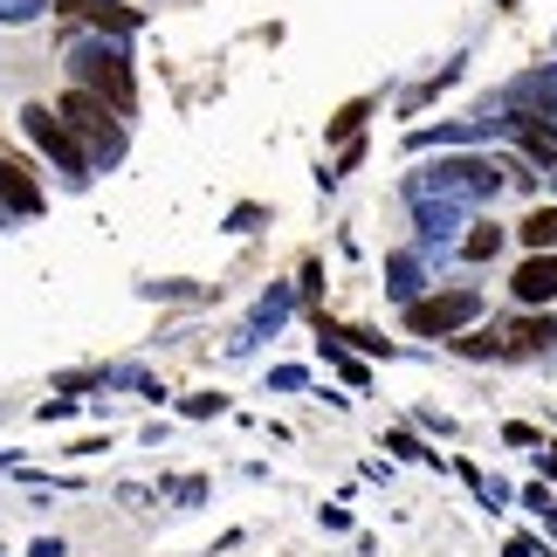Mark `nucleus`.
<instances>
[{
  "mask_svg": "<svg viewBox=\"0 0 557 557\" xmlns=\"http://www.w3.org/2000/svg\"><path fill=\"white\" fill-rule=\"evenodd\" d=\"M55 117L70 124V138L83 145V159H97V152H111V145H117L111 111H103V97H90V90H70V97L55 103Z\"/></svg>",
  "mask_w": 557,
  "mask_h": 557,
  "instance_id": "nucleus-1",
  "label": "nucleus"
},
{
  "mask_svg": "<svg viewBox=\"0 0 557 557\" xmlns=\"http://www.w3.org/2000/svg\"><path fill=\"white\" fill-rule=\"evenodd\" d=\"M475 310H482L475 289H447V296H426V304H413V310H406V324H413L420 337H447V331H461Z\"/></svg>",
  "mask_w": 557,
  "mask_h": 557,
  "instance_id": "nucleus-2",
  "label": "nucleus"
},
{
  "mask_svg": "<svg viewBox=\"0 0 557 557\" xmlns=\"http://www.w3.org/2000/svg\"><path fill=\"white\" fill-rule=\"evenodd\" d=\"M76 76H83V90L90 97H103L111 111H132V70H124L117 55H76Z\"/></svg>",
  "mask_w": 557,
  "mask_h": 557,
  "instance_id": "nucleus-3",
  "label": "nucleus"
},
{
  "mask_svg": "<svg viewBox=\"0 0 557 557\" xmlns=\"http://www.w3.org/2000/svg\"><path fill=\"white\" fill-rule=\"evenodd\" d=\"M28 138H35V145H49V152L70 165V173H83V165H90V159H83V145L70 138V124H62L49 103H35V111H28Z\"/></svg>",
  "mask_w": 557,
  "mask_h": 557,
  "instance_id": "nucleus-4",
  "label": "nucleus"
},
{
  "mask_svg": "<svg viewBox=\"0 0 557 557\" xmlns=\"http://www.w3.org/2000/svg\"><path fill=\"white\" fill-rule=\"evenodd\" d=\"M0 200H8L14 213H41V186L28 180V165H21V159H0Z\"/></svg>",
  "mask_w": 557,
  "mask_h": 557,
  "instance_id": "nucleus-5",
  "label": "nucleus"
},
{
  "mask_svg": "<svg viewBox=\"0 0 557 557\" xmlns=\"http://www.w3.org/2000/svg\"><path fill=\"white\" fill-rule=\"evenodd\" d=\"M517 296L523 304H550L557 296V255H530V262L517 269Z\"/></svg>",
  "mask_w": 557,
  "mask_h": 557,
  "instance_id": "nucleus-6",
  "label": "nucleus"
},
{
  "mask_svg": "<svg viewBox=\"0 0 557 557\" xmlns=\"http://www.w3.org/2000/svg\"><path fill=\"white\" fill-rule=\"evenodd\" d=\"M55 14H70V21H103V28H132V8H111V0H62Z\"/></svg>",
  "mask_w": 557,
  "mask_h": 557,
  "instance_id": "nucleus-7",
  "label": "nucleus"
},
{
  "mask_svg": "<svg viewBox=\"0 0 557 557\" xmlns=\"http://www.w3.org/2000/svg\"><path fill=\"white\" fill-rule=\"evenodd\" d=\"M550 337H557V331H550V317H523V324H509V331H503V351H544Z\"/></svg>",
  "mask_w": 557,
  "mask_h": 557,
  "instance_id": "nucleus-8",
  "label": "nucleus"
},
{
  "mask_svg": "<svg viewBox=\"0 0 557 557\" xmlns=\"http://www.w3.org/2000/svg\"><path fill=\"white\" fill-rule=\"evenodd\" d=\"M523 242H530V248H557V207H537V213H530V221H523Z\"/></svg>",
  "mask_w": 557,
  "mask_h": 557,
  "instance_id": "nucleus-9",
  "label": "nucleus"
},
{
  "mask_svg": "<svg viewBox=\"0 0 557 557\" xmlns=\"http://www.w3.org/2000/svg\"><path fill=\"white\" fill-rule=\"evenodd\" d=\"M358 124H366V103H345V117H337V124H331V138H351V132H358Z\"/></svg>",
  "mask_w": 557,
  "mask_h": 557,
  "instance_id": "nucleus-10",
  "label": "nucleus"
}]
</instances>
